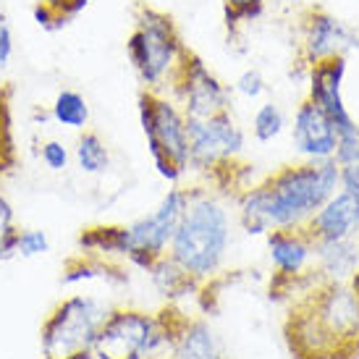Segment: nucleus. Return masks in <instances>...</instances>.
I'll return each instance as SVG.
<instances>
[{
    "label": "nucleus",
    "mask_w": 359,
    "mask_h": 359,
    "mask_svg": "<svg viewBox=\"0 0 359 359\" xmlns=\"http://www.w3.org/2000/svg\"><path fill=\"white\" fill-rule=\"evenodd\" d=\"M336 191L339 163L333 158L283 165L236 194L239 223L252 236H265L280 229H304Z\"/></svg>",
    "instance_id": "obj_1"
},
{
    "label": "nucleus",
    "mask_w": 359,
    "mask_h": 359,
    "mask_svg": "<svg viewBox=\"0 0 359 359\" xmlns=\"http://www.w3.org/2000/svg\"><path fill=\"white\" fill-rule=\"evenodd\" d=\"M90 3L92 0H37L32 13H34V21L42 29L58 32L76 19Z\"/></svg>",
    "instance_id": "obj_23"
},
{
    "label": "nucleus",
    "mask_w": 359,
    "mask_h": 359,
    "mask_svg": "<svg viewBox=\"0 0 359 359\" xmlns=\"http://www.w3.org/2000/svg\"><path fill=\"white\" fill-rule=\"evenodd\" d=\"M286 129V116H283V110L276 105V102H265V105H259L257 113H255V118H252V134H255V140L262 142V144H268V142L278 140L280 134Z\"/></svg>",
    "instance_id": "obj_24"
},
{
    "label": "nucleus",
    "mask_w": 359,
    "mask_h": 359,
    "mask_svg": "<svg viewBox=\"0 0 359 359\" xmlns=\"http://www.w3.org/2000/svg\"><path fill=\"white\" fill-rule=\"evenodd\" d=\"M40 158H42V163H45V168H50L53 173H60V170L69 168L71 155H69V147H66L63 142L48 140V142H42Z\"/></svg>",
    "instance_id": "obj_28"
},
{
    "label": "nucleus",
    "mask_w": 359,
    "mask_h": 359,
    "mask_svg": "<svg viewBox=\"0 0 359 359\" xmlns=\"http://www.w3.org/2000/svg\"><path fill=\"white\" fill-rule=\"evenodd\" d=\"M168 359H226V351L208 320L184 312Z\"/></svg>",
    "instance_id": "obj_16"
},
{
    "label": "nucleus",
    "mask_w": 359,
    "mask_h": 359,
    "mask_svg": "<svg viewBox=\"0 0 359 359\" xmlns=\"http://www.w3.org/2000/svg\"><path fill=\"white\" fill-rule=\"evenodd\" d=\"M81 280H105V283H126L129 280V270L123 268L116 257H105V255H95V252H76L66 257L63 268H60V283H81Z\"/></svg>",
    "instance_id": "obj_17"
},
{
    "label": "nucleus",
    "mask_w": 359,
    "mask_h": 359,
    "mask_svg": "<svg viewBox=\"0 0 359 359\" xmlns=\"http://www.w3.org/2000/svg\"><path fill=\"white\" fill-rule=\"evenodd\" d=\"M50 116L58 126L66 129L84 131L90 123V105L84 100V95L76 90H60L50 105Z\"/></svg>",
    "instance_id": "obj_22"
},
{
    "label": "nucleus",
    "mask_w": 359,
    "mask_h": 359,
    "mask_svg": "<svg viewBox=\"0 0 359 359\" xmlns=\"http://www.w3.org/2000/svg\"><path fill=\"white\" fill-rule=\"evenodd\" d=\"M291 142L304 160H330L339 147V134L315 102L304 100L294 113Z\"/></svg>",
    "instance_id": "obj_14"
},
{
    "label": "nucleus",
    "mask_w": 359,
    "mask_h": 359,
    "mask_svg": "<svg viewBox=\"0 0 359 359\" xmlns=\"http://www.w3.org/2000/svg\"><path fill=\"white\" fill-rule=\"evenodd\" d=\"M265 8V0H223V19L229 32H236L239 27L255 21Z\"/></svg>",
    "instance_id": "obj_25"
},
{
    "label": "nucleus",
    "mask_w": 359,
    "mask_h": 359,
    "mask_svg": "<svg viewBox=\"0 0 359 359\" xmlns=\"http://www.w3.org/2000/svg\"><path fill=\"white\" fill-rule=\"evenodd\" d=\"M13 84H0V184L8 181L19 168V147L13 131Z\"/></svg>",
    "instance_id": "obj_19"
},
{
    "label": "nucleus",
    "mask_w": 359,
    "mask_h": 359,
    "mask_svg": "<svg viewBox=\"0 0 359 359\" xmlns=\"http://www.w3.org/2000/svg\"><path fill=\"white\" fill-rule=\"evenodd\" d=\"M189 134V170L208 179V189L215 194H239L244 187V176L250 173V163L241 160L244 152V131L223 110L210 118H187Z\"/></svg>",
    "instance_id": "obj_5"
},
{
    "label": "nucleus",
    "mask_w": 359,
    "mask_h": 359,
    "mask_svg": "<svg viewBox=\"0 0 359 359\" xmlns=\"http://www.w3.org/2000/svg\"><path fill=\"white\" fill-rule=\"evenodd\" d=\"M108 309L90 294H71L53 304L40 325L42 359H95V341Z\"/></svg>",
    "instance_id": "obj_9"
},
{
    "label": "nucleus",
    "mask_w": 359,
    "mask_h": 359,
    "mask_svg": "<svg viewBox=\"0 0 359 359\" xmlns=\"http://www.w3.org/2000/svg\"><path fill=\"white\" fill-rule=\"evenodd\" d=\"M74 158H76L79 170L87 176H102L110 168V150L97 131H81L74 147Z\"/></svg>",
    "instance_id": "obj_21"
},
{
    "label": "nucleus",
    "mask_w": 359,
    "mask_h": 359,
    "mask_svg": "<svg viewBox=\"0 0 359 359\" xmlns=\"http://www.w3.org/2000/svg\"><path fill=\"white\" fill-rule=\"evenodd\" d=\"M13 58V29L6 16H0V69H6Z\"/></svg>",
    "instance_id": "obj_31"
},
{
    "label": "nucleus",
    "mask_w": 359,
    "mask_h": 359,
    "mask_svg": "<svg viewBox=\"0 0 359 359\" xmlns=\"http://www.w3.org/2000/svg\"><path fill=\"white\" fill-rule=\"evenodd\" d=\"M349 286H351V291H354V297L359 299V273H354L349 278Z\"/></svg>",
    "instance_id": "obj_32"
},
{
    "label": "nucleus",
    "mask_w": 359,
    "mask_h": 359,
    "mask_svg": "<svg viewBox=\"0 0 359 359\" xmlns=\"http://www.w3.org/2000/svg\"><path fill=\"white\" fill-rule=\"evenodd\" d=\"M150 278L155 283V289L165 297L168 302L173 299H181V297H189V294H200V283L191 278L187 270L176 265L173 259L165 255V257H160L150 270Z\"/></svg>",
    "instance_id": "obj_20"
},
{
    "label": "nucleus",
    "mask_w": 359,
    "mask_h": 359,
    "mask_svg": "<svg viewBox=\"0 0 359 359\" xmlns=\"http://www.w3.org/2000/svg\"><path fill=\"white\" fill-rule=\"evenodd\" d=\"M184 48L187 45L170 13L155 6L137 8L134 29L126 40V55L144 90H160L163 84H168L170 71L176 69Z\"/></svg>",
    "instance_id": "obj_8"
},
{
    "label": "nucleus",
    "mask_w": 359,
    "mask_h": 359,
    "mask_svg": "<svg viewBox=\"0 0 359 359\" xmlns=\"http://www.w3.org/2000/svg\"><path fill=\"white\" fill-rule=\"evenodd\" d=\"M191 200V189L173 184V189L160 200L152 212L131 223H95L79 231L76 244L81 252H95L105 257H126L131 265L147 270L168 255L170 239L176 233L181 215Z\"/></svg>",
    "instance_id": "obj_3"
},
{
    "label": "nucleus",
    "mask_w": 359,
    "mask_h": 359,
    "mask_svg": "<svg viewBox=\"0 0 359 359\" xmlns=\"http://www.w3.org/2000/svg\"><path fill=\"white\" fill-rule=\"evenodd\" d=\"M137 110L158 176L170 184H179L189 173V134L184 110L176 100L144 87L137 97Z\"/></svg>",
    "instance_id": "obj_7"
},
{
    "label": "nucleus",
    "mask_w": 359,
    "mask_h": 359,
    "mask_svg": "<svg viewBox=\"0 0 359 359\" xmlns=\"http://www.w3.org/2000/svg\"><path fill=\"white\" fill-rule=\"evenodd\" d=\"M231 247V218L215 191L191 189V200L170 239L168 257L197 283H208L220 273Z\"/></svg>",
    "instance_id": "obj_4"
},
{
    "label": "nucleus",
    "mask_w": 359,
    "mask_h": 359,
    "mask_svg": "<svg viewBox=\"0 0 359 359\" xmlns=\"http://www.w3.org/2000/svg\"><path fill=\"white\" fill-rule=\"evenodd\" d=\"M181 309L165 304L158 312L113 307L100 323L95 359H168Z\"/></svg>",
    "instance_id": "obj_6"
},
{
    "label": "nucleus",
    "mask_w": 359,
    "mask_h": 359,
    "mask_svg": "<svg viewBox=\"0 0 359 359\" xmlns=\"http://www.w3.org/2000/svg\"><path fill=\"white\" fill-rule=\"evenodd\" d=\"M268 239V255L273 265V280H270V297H280L294 289L297 278L307 273L309 262L315 257V241L309 239L304 229H280L265 233Z\"/></svg>",
    "instance_id": "obj_13"
},
{
    "label": "nucleus",
    "mask_w": 359,
    "mask_h": 359,
    "mask_svg": "<svg viewBox=\"0 0 359 359\" xmlns=\"http://www.w3.org/2000/svg\"><path fill=\"white\" fill-rule=\"evenodd\" d=\"M339 189L349 191L359 200V163L339 165Z\"/></svg>",
    "instance_id": "obj_30"
},
{
    "label": "nucleus",
    "mask_w": 359,
    "mask_h": 359,
    "mask_svg": "<svg viewBox=\"0 0 359 359\" xmlns=\"http://www.w3.org/2000/svg\"><path fill=\"white\" fill-rule=\"evenodd\" d=\"M344 76H346V55H336V58H325L315 63L309 69V92L307 100H312L330 123L336 126V134L341 140H359V123L349 113L346 102H344Z\"/></svg>",
    "instance_id": "obj_12"
},
{
    "label": "nucleus",
    "mask_w": 359,
    "mask_h": 359,
    "mask_svg": "<svg viewBox=\"0 0 359 359\" xmlns=\"http://www.w3.org/2000/svg\"><path fill=\"white\" fill-rule=\"evenodd\" d=\"M304 231L312 241H346L359 236V200L339 189L307 220Z\"/></svg>",
    "instance_id": "obj_15"
},
{
    "label": "nucleus",
    "mask_w": 359,
    "mask_h": 359,
    "mask_svg": "<svg viewBox=\"0 0 359 359\" xmlns=\"http://www.w3.org/2000/svg\"><path fill=\"white\" fill-rule=\"evenodd\" d=\"M50 250V239L48 233L40 229H19V239H16V255L21 257H40Z\"/></svg>",
    "instance_id": "obj_27"
},
{
    "label": "nucleus",
    "mask_w": 359,
    "mask_h": 359,
    "mask_svg": "<svg viewBox=\"0 0 359 359\" xmlns=\"http://www.w3.org/2000/svg\"><path fill=\"white\" fill-rule=\"evenodd\" d=\"M16 239H19V226L13 205L0 194V262L16 257Z\"/></svg>",
    "instance_id": "obj_26"
},
{
    "label": "nucleus",
    "mask_w": 359,
    "mask_h": 359,
    "mask_svg": "<svg viewBox=\"0 0 359 359\" xmlns=\"http://www.w3.org/2000/svg\"><path fill=\"white\" fill-rule=\"evenodd\" d=\"M168 87L187 118H210L231 110V90L191 48H184L179 55V63L168 76Z\"/></svg>",
    "instance_id": "obj_10"
},
{
    "label": "nucleus",
    "mask_w": 359,
    "mask_h": 359,
    "mask_svg": "<svg viewBox=\"0 0 359 359\" xmlns=\"http://www.w3.org/2000/svg\"><path fill=\"white\" fill-rule=\"evenodd\" d=\"M359 48V34L349 29L339 16L330 11L309 6L302 13V42H299V63L312 69L315 63L336 55H346Z\"/></svg>",
    "instance_id": "obj_11"
},
{
    "label": "nucleus",
    "mask_w": 359,
    "mask_h": 359,
    "mask_svg": "<svg viewBox=\"0 0 359 359\" xmlns=\"http://www.w3.org/2000/svg\"><path fill=\"white\" fill-rule=\"evenodd\" d=\"M233 90L239 92V95H244L247 100H257L259 95L265 92V79H262V74H259L257 69H250L236 79Z\"/></svg>",
    "instance_id": "obj_29"
},
{
    "label": "nucleus",
    "mask_w": 359,
    "mask_h": 359,
    "mask_svg": "<svg viewBox=\"0 0 359 359\" xmlns=\"http://www.w3.org/2000/svg\"><path fill=\"white\" fill-rule=\"evenodd\" d=\"M291 359H359V299L349 283L320 280L283 320Z\"/></svg>",
    "instance_id": "obj_2"
},
{
    "label": "nucleus",
    "mask_w": 359,
    "mask_h": 359,
    "mask_svg": "<svg viewBox=\"0 0 359 359\" xmlns=\"http://www.w3.org/2000/svg\"><path fill=\"white\" fill-rule=\"evenodd\" d=\"M315 262L323 280L349 283L359 268V244L357 239L346 241H315Z\"/></svg>",
    "instance_id": "obj_18"
},
{
    "label": "nucleus",
    "mask_w": 359,
    "mask_h": 359,
    "mask_svg": "<svg viewBox=\"0 0 359 359\" xmlns=\"http://www.w3.org/2000/svg\"><path fill=\"white\" fill-rule=\"evenodd\" d=\"M357 273H359V268H357Z\"/></svg>",
    "instance_id": "obj_33"
}]
</instances>
